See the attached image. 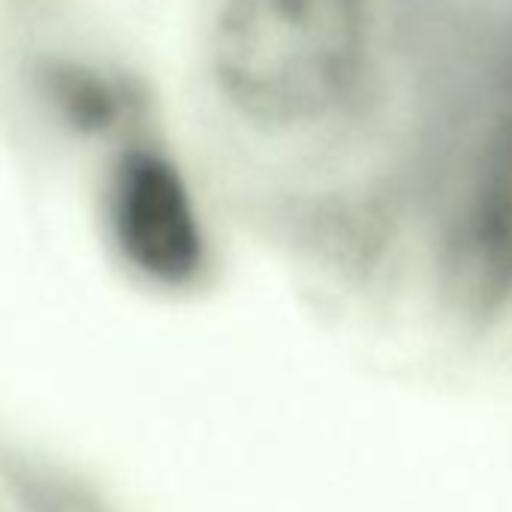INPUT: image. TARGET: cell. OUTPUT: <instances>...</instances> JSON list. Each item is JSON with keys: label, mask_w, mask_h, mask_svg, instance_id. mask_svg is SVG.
Masks as SVG:
<instances>
[{"label": "cell", "mask_w": 512, "mask_h": 512, "mask_svg": "<svg viewBox=\"0 0 512 512\" xmlns=\"http://www.w3.org/2000/svg\"><path fill=\"white\" fill-rule=\"evenodd\" d=\"M398 0H208L202 79L244 148L335 160L374 148L398 88Z\"/></svg>", "instance_id": "1"}, {"label": "cell", "mask_w": 512, "mask_h": 512, "mask_svg": "<svg viewBox=\"0 0 512 512\" xmlns=\"http://www.w3.org/2000/svg\"><path fill=\"white\" fill-rule=\"evenodd\" d=\"M106 229L121 263L163 293L199 290L217 247L184 163L154 136L121 142L106 175Z\"/></svg>", "instance_id": "2"}]
</instances>
